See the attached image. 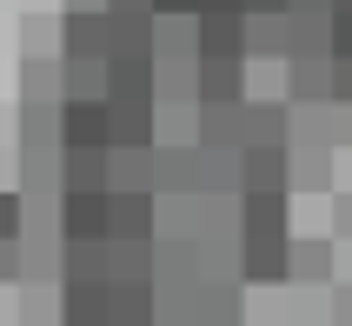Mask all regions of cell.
I'll return each instance as SVG.
<instances>
[{
    "label": "cell",
    "instance_id": "obj_1",
    "mask_svg": "<svg viewBox=\"0 0 352 326\" xmlns=\"http://www.w3.org/2000/svg\"><path fill=\"white\" fill-rule=\"evenodd\" d=\"M293 260H299V267H293L299 280H326V273H333V267H326V260H333V247H299Z\"/></svg>",
    "mask_w": 352,
    "mask_h": 326
},
{
    "label": "cell",
    "instance_id": "obj_2",
    "mask_svg": "<svg viewBox=\"0 0 352 326\" xmlns=\"http://www.w3.org/2000/svg\"><path fill=\"white\" fill-rule=\"evenodd\" d=\"M0 233H14V200H0Z\"/></svg>",
    "mask_w": 352,
    "mask_h": 326
},
{
    "label": "cell",
    "instance_id": "obj_3",
    "mask_svg": "<svg viewBox=\"0 0 352 326\" xmlns=\"http://www.w3.org/2000/svg\"><path fill=\"white\" fill-rule=\"evenodd\" d=\"M339 213H346V220H339V227H346V233H352V200H339Z\"/></svg>",
    "mask_w": 352,
    "mask_h": 326
}]
</instances>
